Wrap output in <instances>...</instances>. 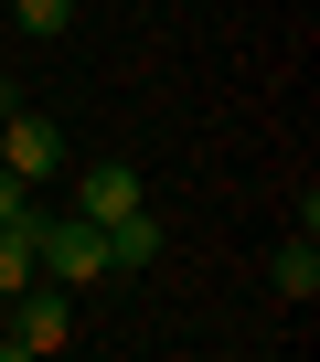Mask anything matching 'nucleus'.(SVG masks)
<instances>
[{
  "instance_id": "f257e3e1",
  "label": "nucleus",
  "mask_w": 320,
  "mask_h": 362,
  "mask_svg": "<svg viewBox=\"0 0 320 362\" xmlns=\"http://www.w3.org/2000/svg\"><path fill=\"white\" fill-rule=\"evenodd\" d=\"M64 341H75V288L33 277L22 298H0V351H11V362H43V351H64Z\"/></svg>"
},
{
  "instance_id": "f03ea898",
  "label": "nucleus",
  "mask_w": 320,
  "mask_h": 362,
  "mask_svg": "<svg viewBox=\"0 0 320 362\" xmlns=\"http://www.w3.org/2000/svg\"><path fill=\"white\" fill-rule=\"evenodd\" d=\"M33 256H43L54 288H96V277H107V224H86V214H43Z\"/></svg>"
},
{
  "instance_id": "7ed1b4c3",
  "label": "nucleus",
  "mask_w": 320,
  "mask_h": 362,
  "mask_svg": "<svg viewBox=\"0 0 320 362\" xmlns=\"http://www.w3.org/2000/svg\"><path fill=\"white\" fill-rule=\"evenodd\" d=\"M0 170H11V181H33V192H43V181L64 170V128H54L43 107H0Z\"/></svg>"
},
{
  "instance_id": "20e7f679",
  "label": "nucleus",
  "mask_w": 320,
  "mask_h": 362,
  "mask_svg": "<svg viewBox=\"0 0 320 362\" xmlns=\"http://www.w3.org/2000/svg\"><path fill=\"white\" fill-rule=\"evenodd\" d=\"M139 203H149V192H139L128 160H96V170L75 181V214H86V224H118V214H139Z\"/></svg>"
},
{
  "instance_id": "39448f33",
  "label": "nucleus",
  "mask_w": 320,
  "mask_h": 362,
  "mask_svg": "<svg viewBox=\"0 0 320 362\" xmlns=\"http://www.w3.org/2000/svg\"><path fill=\"white\" fill-rule=\"evenodd\" d=\"M160 245H171V235H160V214H149V203H139V214H118V224H107V277L160 267Z\"/></svg>"
},
{
  "instance_id": "423d86ee",
  "label": "nucleus",
  "mask_w": 320,
  "mask_h": 362,
  "mask_svg": "<svg viewBox=\"0 0 320 362\" xmlns=\"http://www.w3.org/2000/svg\"><path fill=\"white\" fill-rule=\"evenodd\" d=\"M267 277H278V298H288V309H309V298H320V245H309V224L278 245V267H267Z\"/></svg>"
},
{
  "instance_id": "0eeeda50",
  "label": "nucleus",
  "mask_w": 320,
  "mask_h": 362,
  "mask_svg": "<svg viewBox=\"0 0 320 362\" xmlns=\"http://www.w3.org/2000/svg\"><path fill=\"white\" fill-rule=\"evenodd\" d=\"M33 235H43V224H0V298H22V288L43 277V256H33Z\"/></svg>"
},
{
  "instance_id": "6e6552de",
  "label": "nucleus",
  "mask_w": 320,
  "mask_h": 362,
  "mask_svg": "<svg viewBox=\"0 0 320 362\" xmlns=\"http://www.w3.org/2000/svg\"><path fill=\"white\" fill-rule=\"evenodd\" d=\"M11 22H22V33H33V43H54V33H64V22H75V0H11Z\"/></svg>"
},
{
  "instance_id": "1a4fd4ad",
  "label": "nucleus",
  "mask_w": 320,
  "mask_h": 362,
  "mask_svg": "<svg viewBox=\"0 0 320 362\" xmlns=\"http://www.w3.org/2000/svg\"><path fill=\"white\" fill-rule=\"evenodd\" d=\"M0 224H43V203H33V181H11V170H0Z\"/></svg>"
}]
</instances>
